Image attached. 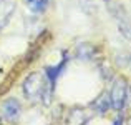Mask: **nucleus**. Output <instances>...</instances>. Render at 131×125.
Returning a JSON list of instances; mask_svg holds the SVG:
<instances>
[{
    "label": "nucleus",
    "instance_id": "5",
    "mask_svg": "<svg viewBox=\"0 0 131 125\" xmlns=\"http://www.w3.org/2000/svg\"><path fill=\"white\" fill-rule=\"evenodd\" d=\"M15 0H0V30L8 23L15 12Z\"/></svg>",
    "mask_w": 131,
    "mask_h": 125
},
{
    "label": "nucleus",
    "instance_id": "10",
    "mask_svg": "<svg viewBox=\"0 0 131 125\" xmlns=\"http://www.w3.org/2000/svg\"><path fill=\"white\" fill-rule=\"evenodd\" d=\"M129 125H131V122H129Z\"/></svg>",
    "mask_w": 131,
    "mask_h": 125
},
{
    "label": "nucleus",
    "instance_id": "9",
    "mask_svg": "<svg viewBox=\"0 0 131 125\" xmlns=\"http://www.w3.org/2000/svg\"><path fill=\"white\" fill-rule=\"evenodd\" d=\"M123 123H125L123 117H118V119H115V122H113V125H123Z\"/></svg>",
    "mask_w": 131,
    "mask_h": 125
},
{
    "label": "nucleus",
    "instance_id": "2",
    "mask_svg": "<svg viewBox=\"0 0 131 125\" xmlns=\"http://www.w3.org/2000/svg\"><path fill=\"white\" fill-rule=\"evenodd\" d=\"M110 100H111V109L116 112H123L128 102V83L125 78H118L113 83V88L110 92Z\"/></svg>",
    "mask_w": 131,
    "mask_h": 125
},
{
    "label": "nucleus",
    "instance_id": "8",
    "mask_svg": "<svg viewBox=\"0 0 131 125\" xmlns=\"http://www.w3.org/2000/svg\"><path fill=\"white\" fill-rule=\"evenodd\" d=\"M116 20H118V27H119V30H121V33L126 39L131 40V22L126 17H121V15H116Z\"/></svg>",
    "mask_w": 131,
    "mask_h": 125
},
{
    "label": "nucleus",
    "instance_id": "1",
    "mask_svg": "<svg viewBox=\"0 0 131 125\" xmlns=\"http://www.w3.org/2000/svg\"><path fill=\"white\" fill-rule=\"evenodd\" d=\"M51 92H53V88L50 87V82L43 72H33L23 82V93L30 100H40V102L45 100L48 103Z\"/></svg>",
    "mask_w": 131,
    "mask_h": 125
},
{
    "label": "nucleus",
    "instance_id": "4",
    "mask_svg": "<svg viewBox=\"0 0 131 125\" xmlns=\"http://www.w3.org/2000/svg\"><path fill=\"white\" fill-rule=\"evenodd\" d=\"M68 60H70L68 53H67V52H63V53H61V60H60V64L51 65V67H45L43 74L47 75L48 82H50V87H51L53 90H55V85H57V82H58V78H60V75L63 74V70L67 68Z\"/></svg>",
    "mask_w": 131,
    "mask_h": 125
},
{
    "label": "nucleus",
    "instance_id": "7",
    "mask_svg": "<svg viewBox=\"0 0 131 125\" xmlns=\"http://www.w3.org/2000/svg\"><path fill=\"white\" fill-rule=\"evenodd\" d=\"M27 5L33 13H43L47 10L48 0H27Z\"/></svg>",
    "mask_w": 131,
    "mask_h": 125
},
{
    "label": "nucleus",
    "instance_id": "6",
    "mask_svg": "<svg viewBox=\"0 0 131 125\" xmlns=\"http://www.w3.org/2000/svg\"><path fill=\"white\" fill-rule=\"evenodd\" d=\"M93 107H95V110H98L100 113L108 112V109H111V100H110V93H108V92H105L98 100H96L95 103H93Z\"/></svg>",
    "mask_w": 131,
    "mask_h": 125
},
{
    "label": "nucleus",
    "instance_id": "3",
    "mask_svg": "<svg viewBox=\"0 0 131 125\" xmlns=\"http://www.w3.org/2000/svg\"><path fill=\"white\" fill-rule=\"evenodd\" d=\"M0 112H2V119L8 123H17L22 115V105L17 99L10 97V99H5L2 102V107H0Z\"/></svg>",
    "mask_w": 131,
    "mask_h": 125
}]
</instances>
